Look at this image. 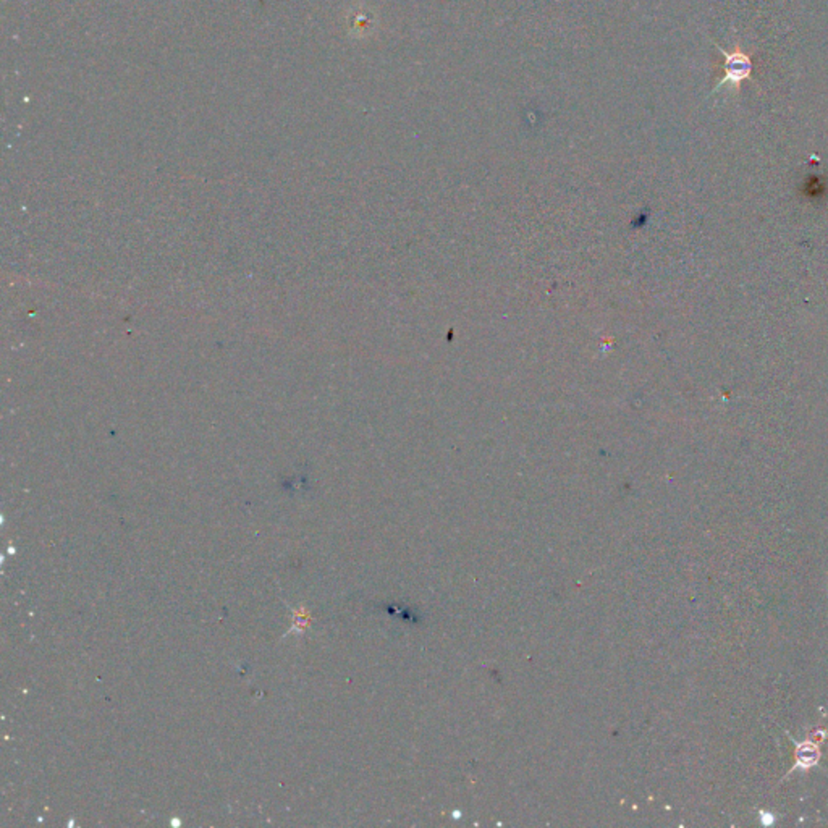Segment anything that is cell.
Listing matches in <instances>:
<instances>
[{
	"label": "cell",
	"mask_w": 828,
	"mask_h": 828,
	"mask_svg": "<svg viewBox=\"0 0 828 828\" xmlns=\"http://www.w3.org/2000/svg\"><path fill=\"white\" fill-rule=\"evenodd\" d=\"M722 55L725 57V75H723L722 81L718 83L717 89L725 86V84H730L733 89L740 88L741 81L749 78L752 72L751 57L740 49H736L735 52L722 50Z\"/></svg>",
	"instance_id": "cell-1"
},
{
	"label": "cell",
	"mask_w": 828,
	"mask_h": 828,
	"mask_svg": "<svg viewBox=\"0 0 828 828\" xmlns=\"http://www.w3.org/2000/svg\"><path fill=\"white\" fill-rule=\"evenodd\" d=\"M796 765L791 769H802L807 770L813 767V765H817L818 757H820V751H818V746L816 742L812 741H804V742H796Z\"/></svg>",
	"instance_id": "cell-2"
}]
</instances>
